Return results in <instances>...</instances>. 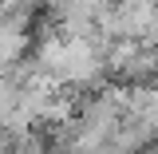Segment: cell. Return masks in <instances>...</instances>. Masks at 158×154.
<instances>
[{
  "instance_id": "3",
  "label": "cell",
  "mask_w": 158,
  "mask_h": 154,
  "mask_svg": "<svg viewBox=\"0 0 158 154\" xmlns=\"http://www.w3.org/2000/svg\"><path fill=\"white\" fill-rule=\"evenodd\" d=\"M4 8H8V4H4V0H0V20H4Z\"/></svg>"
},
{
  "instance_id": "1",
  "label": "cell",
  "mask_w": 158,
  "mask_h": 154,
  "mask_svg": "<svg viewBox=\"0 0 158 154\" xmlns=\"http://www.w3.org/2000/svg\"><path fill=\"white\" fill-rule=\"evenodd\" d=\"M32 48V32L28 28H12V24H0V71L8 63H16L24 52Z\"/></svg>"
},
{
  "instance_id": "4",
  "label": "cell",
  "mask_w": 158,
  "mask_h": 154,
  "mask_svg": "<svg viewBox=\"0 0 158 154\" xmlns=\"http://www.w3.org/2000/svg\"><path fill=\"white\" fill-rule=\"evenodd\" d=\"M111 4H118V0H111Z\"/></svg>"
},
{
  "instance_id": "2",
  "label": "cell",
  "mask_w": 158,
  "mask_h": 154,
  "mask_svg": "<svg viewBox=\"0 0 158 154\" xmlns=\"http://www.w3.org/2000/svg\"><path fill=\"white\" fill-rule=\"evenodd\" d=\"M16 95H20V87H16L8 75H0V127L8 123L12 111H16Z\"/></svg>"
}]
</instances>
